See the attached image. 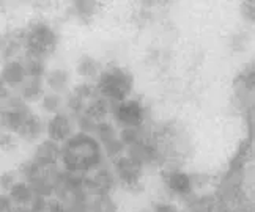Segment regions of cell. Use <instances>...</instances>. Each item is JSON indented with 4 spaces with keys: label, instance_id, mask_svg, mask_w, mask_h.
<instances>
[{
    "label": "cell",
    "instance_id": "7",
    "mask_svg": "<svg viewBox=\"0 0 255 212\" xmlns=\"http://www.w3.org/2000/svg\"><path fill=\"white\" fill-rule=\"evenodd\" d=\"M117 168H119L122 179L126 182H134L140 175V168L132 159H120V162L117 163Z\"/></svg>",
    "mask_w": 255,
    "mask_h": 212
},
{
    "label": "cell",
    "instance_id": "8",
    "mask_svg": "<svg viewBox=\"0 0 255 212\" xmlns=\"http://www.w3.org/2000/svg\"><path fill=\"white\" fill-rule=\"evenodd\" d=\"M3 80L8 83H19L22 82L24 75H25V70L21 63H16V62H9L5 68H3Z\"/></svg>",
    "mask_w": 255,
    "mask_h": 212
},
{
    "label": "cell",
    "instance_id": "12",
    "mask_svg": "<svg viewBox=\"0 0 255 212\" xmlns=\"http://www.w3.org/2000/svg\"><path fill=\"white\" fill-rule=\"evenodd\" d=\"M9 190H11V198H14L19 203H25V201H28L32 197L30 189L25 184H14Z\"/></svg>",
    "mask_w": 255,
    "mask_h": 212
},
{
    "label": "cell",
    "instance_id": "5",
    "mask_svg": "<svg viewBox=\"0 0 255 212\" xmlns=\"http://www.w3.org/2000/svg\"><path fill=\"white\" fill-rule=\"evenodd\" d=\"M47 132H49V137H51L52 141H62L70 136L71 124L63 115H57V117H54L51 120V123H49Z\"/></svg>",
    "mask_w": 255,
    "mask_h": 212
},
{
    "label": "cell",
    "instance_id": "19",
    "mask_svg": "<svg viewBox=\"0 0 255 212\" xmlns=\"http://www.w3.org/2000/svg\"><path fill=\"white\" fill-rule=\"evenodd\" d=\"M51 212H66L60 205H52V208H51Z\"/></svg>",
    "mask_w": 255,
    "mask_h": 212
},
{
    "label": "cell",
    "instance_id": "20",
    "mask_svg": "<svg viewBox=\"0 0 255 212\" xmlns=\"http://www.w3.org/2000/svg\"><path fill=\"white\" fill-rule=\"evenodd\" d=\"M0 88H2V82H0Z\"/></svg>",
    "mask_w": 255,
    "mask_h": 212
},
{
    "label": "cell",
    "instance_id": "15",
    "mask_svg": "<svg viewBox=\"0 0 255 212\" xmlns=\"http://www.w3.org/2000/svg\"><path fill=\"white\" fill-rule=\"evenodd\" d=\"M96 71V65L92 59H82L79 65V72L84 75H92Z\"/></svg>",
    "mask_w": 255,
    "mask_h": 212
},
{
    "label": "cell",
    "instance_id": "3",
    "mask_svg": "<svg viewBox=\"0 0 255 212\" xmlns=\"http://www.w3.org/2000/svg\"><path fill=\"white\" fill-rule=\"evenodd\" d=\"M25 43L33 57H44L55 49L57 36L49 25L35 24L30 30H28Z\"/></svg>",
    "mask_w": 255,
    "mask_h": 212
},
{
    "label": "cell",
    "instance_id": "4",
    "mask_svg": "<svg viewBox=\"0 0 255 212\" xmlns=\"http://www.w3.org/2000/svg\"><path fill=\"white\" fill-rule=\"evenodd\" d=\"M117 118L128 128H135L143 121V107L137 101H125L117 107Z\"/></svg>",
    "mask_w": 255,
    "mask_h": 212
},
{
    "label": "cell",
    "instance_id": "11",
    "mask_svg": "<svg viewBox=\"0 0 255 212\" xmlns=\"http://www.w3.org/2000/svg\"><path fill=\"white\" fill-rule=\"evenodd\" d=\"M21 131L25 137H38V134H40V131H41V126H40V123H38V120L36 118H25L24 120V123H22V126H21Z\"/></svg>",
    "mask_w": 255,
    "mask_h": 212
},
{
    "label": "cell",
    "instance_id": "1",
    "mask_svg": "<svg viewBox=\"0 0 255 212\" xmlns=\"http://www.w3.org/2000/svg\"><path fill=\"white\" fill-rule=\"evenodd\" d=\"M63 160H65L66 168L73 171H82V170L92 168L93 165H96L98 160H100V148H98V143L87 136L74 137L66 144Z\"/></svg>",
    "mask_w": 255,
    "mask_h": 212
},
{
    "label": "cell",
    "instance_id": "16",
    "mask_svg": "<svg viewBox=\"0 0 255 212\" xmlns=\"http://www.w3.org/2000/svg\"><path fill=\"white\" fill-rule=\"evenodd\" d=\"M44 105H46L47 110L54 112L57 109V105H58V99L55 98V96H47V98L44 99Z\"/></svg>",
    "mask_w": 255,
    "mask_h": 212
},
{
    "label": "cell",
    "instance_id": "18",
    "mask_svg": "<svg viewBox=\"0 0 255 212\" xmlns=\"http://www.w3.org/2000/svg\"><path fill=\"white\" fill-rule=\"evenodd\" d=\"M154 212H178V211H176V208L172 205H159Z\"/></svg>",
    "mask_w": 255,
    "mask_h": 212
},
{
    "label": "cell",
    "instance_id": "13",
    "mask_svg": "<svg viewBox=\"0 0 255 212\" xmlns=\"http://www.w3.org/2000/svg\"><path fill=\"white\" fill-rule=\"evenodd\" d=\"M95 212H115V206L109 198L103 197L95 203Z\"/></svg>",
    "mask_w": 255,
    "mask_h": 212
},
{
    "label": "cell",
    "instance_id": "14",
    "mask_svg": "<svg viewBox=\"0 0 255 212\" xmlns=\"http://www.w3.org/2000/svg\"><path fill=\"white\" fill-rule=\"evenodd\" d=\"M49 83H51L54 88H63L65 83H66V74L63 71H54V74L51 75V79H49Z\"/></svg>",
    "mask_w": 255,
    "mask_h": 212
},
{
    "label": "cell",
    "instance_id": "17",
    "mask_svg": "<svg viewBox=\"0 0 255 212\" xmlns=\"http://www.w3.org/2000/svg\"><path fill=\"white\" fill-rule=\"evenodd\" d=\"M0 212H11V206L6 197H0Z\"/></svg>",
    "mask_w": 255,
    "mask_h": 212
},
{
    "label": "cell",
    "instance_id": "10",
    "mask_svg": "<svg viewBox=\"0 0 255 212\" xmlns=\"http://www.w3.org/2000/svg\"><path fill=\"white\" fill-rule=\"evenodd\" d=\"M24 117L21 113L17 112H13V110H8V112H3L2 113V118H0V123H2V126L8 128V129H21L22 123H24Z\"/></svg>",
    "mask_w": 255,
    "mask_h": 212
},
{
    "label": "cell",
    "instance_id": "6",
    "mask_svg": "<svg viewBox=\"0 0 255 212\" xmlns=\"http://www.w3.org/2000/svg\"><path fill=\"white\" fill-rule=\"evenodd\" d=\"M169 187L178 195H186L189 194L192 189V182L191 178L183 171H175L169 178Z\"/></svg>",
    "mask_w": 255,
    "mask_h": 212
},
{
    "label": "cell",
    "instance_id": "9",
    "mask_svg": "<svg viewBox=\"0 0 255 212\" xmlns=\"http://www.w3.org/2000/svg\"><path fill=\"white\" fill-rule=\"evenodd\" d=\"M57 156H58V149H57L54 141L43 143L36 152V159L40 162H55Z\"/></svg>",
    "mask_w": 255,
    "mask_h": 212
},
{
    "label": "cell",
    "instance_id": "2",
    "mask_svg": "<svg viewBox=\"0 0 255 212\" xmlns=\"http://www.w3.org/2000/svg\"><path fill=\"white\" fill-rule=\"evenodd\" d=\"M132 88V77L122 68H112L103 72L100 79V91L107 98L123 101Z\"/></svg>",
    "mask_w": 255,
    "mask_h": 212
}]
</instances>
